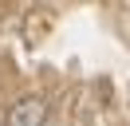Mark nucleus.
Instances as JSON below:
<instances>
[{
  "instance_id": "1",
  "label": "nucleus",
  "mask_w": 130,
  "mask_h": 126,
  "mask_svg": "<svg viewBox=\"0 0 130 126\" xmlns=\"http://www.w3.org/2000/svg\"><path fill=\"white\" fill-rule=\"evenodd\" d=\"M43 118H47V102L40 94H24V99H16L8 106V118L4 122L8 126H43Z\"/></svg>"
},
{
  "instance_id": "2",
  "label": "nucleus",
  "mask_w": 130,
  "mask_h": 126,
  "mask_svg": "<svg viewBox=\"0 0 130 126\" xmlns=\"http://www.w3.org/2000/svg\"><path fill=\"white\" fill-rule=\"evenodd\" d=\"M126 8H130V0H126Z\"/></svg>"
}]
</instances>
